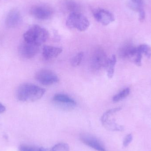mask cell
I'll return each instance as SVG.
<instances>
[{
    "instance_id": "6da1fadb",
    "label": "cell",
    "mask_w": 151,
    "mask_h": 151,
    "mask_svg": "<svg viewBox=\"0 0 151 151\" xmlns=\"http://www.w3.org/2000/svg\"><path fill=\"white\" fill-rule=\"evenodd\" d=\"M46 90L43 88L30 83L21 84L17 92L18 99L20 101L33 102L40 99Z\"/></svg>"
},
{
    "instance_id": "7a4b0ae2",
    "label": "cell",
    "mask_w": 151,
    "mask_h": 151,
    "mask_svg": "<svg viewBox=\"0 0 151 151\" xmlns=\"http://www.w3.org/2000/svg\"><path fill=\"white\" fill-rule=\"evenodd\" d=\"M48 37V31L37 25L30 27L24 35L25 42L40 47L47 40Z\"/></svg>"
},
{
    "instance_id": "3957f363",
    "label": "cell",
    "mask_w": 151,
    "mask_h": 151,
    "mask_svg": "<svg viewBox=\"0 0 151 151\" xmlns=\"http://www.w3.org/2000/svg\"><path fill=\"white\" fill-rule=\"evenodd\" d=\"M66 25L69 28L83 32L88 28L90 23L85 16L78 12H71L69 15L66 20Z\"/></svg>"
},
{
    "instance_id": "277c9868",
    "label": "cell",
    "mask_w": 151,
    "mask_h": 151,
    "mask_svg": "<svg viewBox=\"0 0 151 151\" xmlns=\"http://www.w3.org/2000/svg\"><path fill=\"white\" fill-rule=\"evenodd\" d=\"M109 58L103 49L97 48L93 51L91 59V68L93 70L99 71L106 68Z\"/></svg>"
},
{
    "instance_id": "5b68a950",
    "label": "cell",
    "mask_w": 151,
    "mask_h": 151,
    "mask_svg": "<svg viewBox=\"0 0 151 151\" xmlns=\"http://www.w3.org/2000/svg\"><path fill=\"white\" fill-rule=\"evenodd\" d=\"M35 79L43 85H52L59 81L57 75L51 70L46 69L40 70L36 73Z\"/></svg>"
},
{
    "instance_id": "8992f818",
    "label": "cell",
    "mask_w": 151,
    "mask_h": 151,
    "mask_svg": "<svg viewBox=\"0 0 151 151\" xmlns=\"http://www.w3.org/2000/svg\"><path fill=\"white\" fill-rule=\"evenodd\" d=\"M81 141L87 146L97 151H107L104 143L93 135L83 133L80 135Z\"/></svg>"
},
{
    "instance_id": "52a82bcc",
    "label": "cell",
    "mask_w": 151,
    "mask_h": 151,
    "mask_svg": "<svg viewBox=\"0 0 151 151\" xmlns=\"http://www.w3.org/2000/svg\"><path fill=\"white\" fill-rule=\"evenodd\" d=\"M31 13L34 17L41 20L49 19L53 14L50 7L45 5H37L32 7Z\"/></svg>"
},
{
    "instance_id": "ba28073f",
    "label": "cell",
    "mask_w": 151,
    "mask_h": 151,
    "mask_svg": "<svg viewBox=\"0 0 151 151\" xmlns=\"http://www.w3.org/2000/svg\"><path fill=\"white\" fill-rule=\"evenodd\" d=\"M18 50L21 57L26 59H31L39 53L40 46L24 41L19 47Z\"/></svg>"
},
{
    "instance_id": "9c48e42d",
    "label": "cell",
    "mask_w": 151,
    "mask_h": 151,
    "mask_svg": "<svg viewBox=\"0 0 151 151\" xmlns=\"http://www.w3.org/2000/svg\"><path fill=\"white\" fill-rule=\"evenodd\" d=\"M93 15L96 20L103 25H107L114 20L113 14L104 9H97L93 12Z\"/></svg>"
},
{
    "instance_id": "30bf717a",
    "label": "cell",
    "mask_w": 151,
    "mask_h": 151,
    "mask_svg": "<svg viewBox=\"0 0 151 151\" xmlns=\"http://www.w3.org/2000/svg\"><path fill=\"white\" fill-rule=\"evenodd\" d=\"M53 100L55 104L59 105L58 106L65 109H72L76 105V102L74 99L65 94H56Z\"/></svg>"
},
{
    "instance_id": "8fae6325",
    "label": "cell",
    "mask_w": 151,
    "mask_h": 151,
    "mask_svg": "<svg viewBox=\"0 0 151 151\" xmlns=\"http://www.w3.org/2000/svg\"><path fill=\"white\" fill-rule=\"evenodd\" d=\"M21 22V16L18 11L13 10L11 11L6 17V25L9 27H16Z\"/></svg>"
},
{
    "instance_id": "7c38bea8",
    "label": "cell",
    "mask_w": 151,
    "mask_h": 151,
    "mask_svg": "<svg viewBox=\"0 0 151 151\" xmlns=\"http://www.w3.org/2000/svg\"><path fill=\"white\" fill-rule=\"evenodd\" d=\"M63 52V49L58 47L45 46L42 50V55L46 60L55 58Z\"/></svg>"
},
{
    "instance_id": "4fadbf2b",
    "label": "cell",
    "mask_w": 151,
    "mask_h": 151,
    "mask_svg": "<svg viewBox=\"0 0 151 151\" xmlns=\"http://www.w3.org/2000/svg\"><path fill=\"white\" fill-rule=\"evenodd\" d=\"M130 7L132 9L139 13L140 21H143L145 19V13L144 9V0H130Z\"/></svg>"
},
{
    "instance_id": "5bb4252c",
    "label": "cell",
    "mask_w": 151,
    "mask_h": 151,
    "mask_svg": "<svg viewBox=\"0 0 151 151\" xmlns=\"http://www.w3.org/2000/svg\"><path fill=\"white\" fill-rule=\"evenodd\" d=\"M116 62H117V59L115 55H113L111 58H109L106 69L107 76L110 79H111L114 74V68H115Z\"/></svg>"
},
{
    "instance_id": "9a60e30c",
    "label": "cell",
    "mask_w": 151,
    "mask_h": 151,
    "mask_svg": "<svg viewBox=\"0 0 151 151\" xmlns=\"http://www.w3.org/2000/svg\"><path fill=\"white\" fill-rule=\"evenodd\" d=\"M130 92L129 88H126L122 90L120 92L114 96L113 98V101L114 103H117L127 97Z\"/></svg>"
},
{
    "instance_id": "2e32d148",
    "label": "cell",
    "mask_w": 151,
    "mask_h": 151,
    "mask_svg": "<svg viewBox=\"0 0 151 151\" xmlns=\"http://www.w3.org/2000/svg\"><path fill=\"white\" fill-rule=\"evenodd\" d=\"M19 150V151H47L45 149L42 147L26 145H20Z\"/></svg>"
},
{
    "instance_id": "e0dca14e",
    "label": "cell",
    "mask_w": 151,
    "mask_h": 151,
    "mask_svg": "<svg viewBox=\"0 0 151 151\" xmlns=\"http://www.w3.org/2000/svg\"><path fill=\"white\" fill-rule=\"evenodd\" d=\"M83 56H84V55L83 52H79L75 55L72 58L71 61V64L72 66L73 67H77V66H79L82 61Z\"/></svg>"
},
{
    "instance_id": "ac0fdd59",
    "label": "cell",
    "mask_w": 151,
    "mask_h": 151,
    "mask_svg": "<svg viewBox=\"0 0 151 151\" xmlns=\"http://www.w3.org/2000/svg\"><path fill=\"white\" fill-rule=\"evenodd\" d=\"M142 55H145L147 58H150L151 57V47L149 45L146 44H142L138 47Z\"/></svg>"
},
{
    "instance_id": "d6986e66",
    "label": "cell",
    "mask_w": 151,
    "mask_h": 151,
    "mask_svg": "<svg viewBox=\"0 0 151 151\" xmlns=\"http://www.w3.org/2000/svg\"><path fill=\"white\" fill-rule=\"evenodd\" d=\"M50 151H70V147L65 143H59L54 145Z\"/></svg>"
},
{
    "instance_id": "ffe728a7",
    "label": "cell",
    "mask_w": 151,
    "mask_h": 151,
    "mask_svg": "<svg viewBox=\"0 0 151 151\" xmlns=\"http://www.w3.org/2000/svg\"><path fill=\"white\" fill-rule=\"evenodd\" d=\"M65 4L67 9L69 10L71 12H78V4L75 2L71 0H68L66 1Z\"/></svg>"
},
{
    "instance_id": "44dd1931",
    "label": "cell",
    "mask_w": 151,
    "mask_h": 151,
    "mask_svg": "<svg viewBox=\"0 0 151 151\" xmlns=\"http://www.w3.org/2000/svg\"><path fill=\"white\" fill-rule=\"evenodd\" d=\"M133 139V137L132 134H129L127 135L126 136L123 140V145L124 147H127L129 144L132 142Z\"/></svg>"
},
{
    "instance_id": "7402d4cb",
    "label": "cell",
    "mask_w": 151,
    "mask_h": 151,
    "mask_svg": "<svg viewBox=\"0 0 151 151\" xmlns=\"http://www.w3.org/2000/svg\"><path fill=\"white\" fill-rule=\"evenodd\" d=\"M5 110H6V108H5L4 106L0 103V114L4 112L5 111Z\"/></svg>"
}]
</instances>
